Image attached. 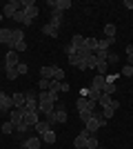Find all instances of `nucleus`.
Wrapping results in <instances>:
<instances>
[{"instance_id": "30", "label": "nucleus", "mask_w": 133, "mask_h": 149, "mask_svg": "<svg viewBox=\"0 0 133 149\" xmlns=\"http://www.w3.org/2000/svg\"><path fill=\"white\" fill-rule=\"evenodd\" d=\"M16 131V127H13V123L11 120H7L5 125H2V134H13Z\"/></svg>"}, {"instance_id": "8", "label": "nucleus", "mask_w": 133, "mask_h": 149, "mask_svg": "<svg viewBox=\"0 0 133 149\" xmlns=\"http://www.w3.org/2000/svg\"><path fill=\"white\" fill-rule=\"evenodd\" d=\"M25 111H38V96L36 93H27V102H25Z\"/></svg>"}, {"instance_id": "33", "label": "nucleus", "mask_w": 133, "mask_h": 149, "mask_svg": "<svg viewBox=\"0 0 133 149\" xmlns=\"http://www.w3.org/2000/svg\"><path fill=\"white\" fill-rule=\"evenodd\" d=\"M111 100H113V98H111V96H107V93H102V96H100V100H98V102H100L102 107H107V105H111Z\"/></svg>"}, {"instance_id": "20", "label": "nucleus", "mask_w": 133, "mask_h": 149, "mask_svg": "<svg viewBox=\"0 0 133 149\" xmlns=\"http://www.w3.org/2000/svg\"><path fill=\"white\" fill-rule=\"evenodd\" d=\"M40 140H44V143H49V145H53V143L58 140V138H56V131H51V127H49L44 134H40Z\"/></svg>"}, {"instance_id": "32", "label": "nucleus", "mask_w": 133, "mask_h": 149, "mask_svg": "<svg viewBox=\"0 0 133 149\" xmlns=\"http://www.w3.org/2000/svg\"><path fill=\"white\" fill-rule=\"evenodd\" d=\"M104 33L107 38H115V25H104Z\"/></svg>"}, {"instance_id": "13", "label": "nucleus", "mask_w": 133, "mask_h": 149, "mask_svg": "<svg viewBox=\"0 0 133 149\" xmlns=\"http://www.w3.org/2000/svg\"><path fill=\"white\" fill-rule=\"evenodd\" d=\"M38 111H27L25 113V120H22V123L27 125V127H29V129H31V127H36V123H38Z\"/></svg>"}, {"instance_id": "49", "label": "nucleus", "mask_w": 133, "mask_h": 149, "mask_svg": "<svg viewBox=\"0 0 133 149\" xmlns=\"http://www.w3.org/2000/svg\"><path fill=\"white\" fill-rule=\"evenodd\" d=\"M131 11H133V9H131Z\"/></svg>"}, {"instance_id": "41", "label": "nucleus", "mask_w": 133, "mask_h": 149, "mask_svg": "<svg viewBox=\"0 0 133 149\" xmlns=\"http://www.w3.org/2000/svg\"><path fill=\"white\" fill-rule=\"evenodd\" d=\"M107 62H113V65H115V62H120V58L115 56V54H111V51H109V58H107Z\"/></svg>"}, {"instance_id": "9", "label": "nucleus", "mask_w": 133, "mask_h": 149, "mask_svg": "<svg viewBox=\"0 0 133 149\" xmlns=\"http://www.w3.org/2000/svg\"><path fill=\"white\" fill-rule=\"evenodd\" d=\"M11 109H13L11 96H7L5 91H0V111H11Z\"/></svg>"}, {"instance_id": "17", "label": "nucleus", "mask_w": 133, "mask_h": 149, "mask_svg": "<svg viewBox=\"0 0 133 149\" xmlns=\"http://www.w3.org/2000/svg\"><path fill=\"white\" fill-rule=\"evenodd\" d=\"M49 25H53L56 29H60V25H62V11H51V20H49Z\"/></svg>"}, {"instance_id": "10", "label": "nucleus", "mask_w": 133, "mask_h": 149, "mask_svg": "<svg viewBox=\"0 0 133 149\" xmlns=\"http://www.w3.org/2000/svg\"><path fill=\"white\" fill-rule=\"evenodd\" d=\"M47 5L53 7L56 11H67L71 7V0H47Z\"/></svg>"}, {"instance_id": "37", "label": "nucleus", "mask_w": 133, "mask_h": 149, "mask_svg": "<svg viewBox=\"0 0 133 149\" xmlns=\"http://www.w3.org/2000/svg\"><path fill=\"white\" fill-rule=\"evenodd\" d=\"M49 82H51V80H44V78H40V80H38V87L42 89V91H49Z\"/></svg>"}, {"instance_id": "16", "label": "nucleus", "mask_w": 133, "mask_h": 149, "mask_svg": "<svg viewBox=\"0 0 133 149\" xmlns=\"http://www.w3.org/2000/svg\"><path fill=\"white\" fill-rule=\"evenodd\" d=\"M40 143H42V140H40L38 136H31V138H27L25 143H22V147L25 149H40Z\"/></svg>"}, {"instance_id": "1", "label": "nucleus", "mask_w": 133, "mask_h": 149, "mask_svg": "<svg viewBox=\"0 0 133 149\" xmlns=\"http://www.w3.org/2000/svg\"><path fill=\"white\" fill-rule=\"evenodd\" d=\"M56 102H58V93H53V91H40L38 93V111L40 113L49 116L56 109Z\"/></svg>"}, {"instance_id": "12", "label": "nucleus", "mask_w": 133, "mask_h": 149, "mask_svg": "<svg viewBox=\"0 0 133 149\" xmlns=\"http://www.w3.org/2000/svg\"><path fill=\"white\" fill-rule=\"evenodd\" d=\"M11 100H13V109H25V102H27V93H13L11 96Z\"/></svg>"}, {"instance_id": "35", "label": "nucleus", "mask_w": 133, "mask_h": 149, "mask_svg": "<svg viewBox=\"0 0 133 149\" xmlns=\"http://www.w3.org/2000/svg\"><path fill=\"white\" fill-rule=\"evenodd\" d=\"M95 58H98V60H107V58H109V51L98 49V51H95Z\"/></svg>"}, {"instance_id": "43", "label": "nucleus", "mask_w": 133, "mask_h": 149, "mask_svg": "<svg viewBox=\"0 0 133 149\" xmlns=\"http://www.w3.org/2000/svg\"><path fill=\"white\" fill-rule=\"evenodd\" d=\"M60 91L67 93V91H69V85H67V82H60Z\"/></svg>"}, {"instance_id": "25", "label": "nucleus", "mask_w": 133, "mask_h": 149, "mask_svg": "<svg viewBox=\"0 0 133 149\" xmlns=\"http://www.w3.org/2000/svg\"><path fill=\"white\" fill-rule=\"evenodd\" d=\"M42 33H47V36H51V38H58V29L53 25H49V22L42 27Z\"/></svg>"}, {"instance_id": "4", "label": "nucleus", "mask_w": 133, "mask_h": 149, "mask_svg": "<svg viewBox=\"0 0 133 149\" xmlns=\"http://www.w3.org/2000/svg\"><path fill=\"white\" fill-rule=\"evenodd\" d=\"M22 2V9H25V13H27V18H38V13H40V9L36 7V2L33 0H20Z\"/></svg>"}, {"instance_id": "36", "label": "nucleus", "mask_w": 133, "mask_h": 149, "mask_svg": "<svg viewBox=\"0 0 133 149\" xmlns=\"http://www.w3.org/2000/svg\"><path fill=\"white\" fill-rule=\"evenodd\" d=\"M16 71H18V76H25V74H27V71H29V67H27L25 62H20L18 67H16Z\"/></svg>"}, {"instance_id": "40", "label": "nucleus", "mask_w": 133, "mask_h": 149, "mask_svg": "<svg viewBox=\"0 0 133 149\" xmlns=\"http://www.w3.org/2000/svg\"><path fill=\"white\" fill-rule=\"evenodd\" d=\"M118 78H120L118 74H107V76H104V80H107V82H115Z\"/></svg>"}, {"instance_id": "42", "label": "nucleus", "mask_w": 133, "mask_h": 149, "mask_svg": "<svg viewBox=\"0 0 133 149\" xmlns=\"http://www.w3.org/2000/svg\"><path fill=\"white\" fill-rule=\"evenodd\" d=\"M73 51H76V49H73V47H71V45H67V47H64V54H67V56H71V54H73Z\"/></svg>"}, {"instance_id": "38", "label": "nucleus", "mask_w": 133, "mask_h": 149, "mask_svg": "<svg viewBox=\"0 0 133 149\" xmlns=\"http://www.w3.org/2000/svg\"><path fill=\"white\" fill-rule=\"evenodd\" d=\"M5 74H7L9 80H16V78H18V71H16V69H5Z\"/></svg>"}, {"instance_id": "44", "label": "nucleus", "mask_w": 133, "mask_h": 149, "mask_svg": "<svg viewBox=\"0 0 133 149\" xmlns=\"http://www.w3.org/2000/svg\"><path fill=\"white\" fill-rule=\"evenodd\" d=\"M127 65H131V67H133V54H127Z\"/></svg>"}, {"instance_id": "5", "label": "nucleus", "mask_w": 133, "mask_h": 149, "mask_svg": "<svg viewBox=\"0 0 133 149\" xmlns=\"http://www.w3.org/2000/svg\"><path fill=\"white\" fill-rule=\"evenodd\" d=\"M18 65H20V56L13 49H9L7 56H5V69H16Z\"/></svg>"}, {"instance_id": "45", "label": "nucleus", "mask_w": 133, "mask_h": 149, "mask_svg": "<svg viewBox=\"0 0 133 149\" xmlns=\"http://www.w3.org/2000/svg\"><path fill=\"white\" fill-rule=\"evenodd\" d=\"M122 5H124V7H129V9H133V0H124Z\"/></svg>"}, {"instance_id": "23", "label": "nucleus", "mask_w": 133, "mask_h": 149, "mask_svg": "<svg viewBox=\"0 0 133 149\" xmlns=\"http://www.w3.org/2000/svg\"><path fill=\"white\" fill-rule=\"evenodd\" d=\"M40 76L44 80H53V67H40Z\"/></svg>"}, {"instance_id": "2", "label": "nucleus", "mask_w": 133, "mask_h": 149, "mask_svg": "<svg viewBox=\"0 0 133 149\" xmlns=\"http://www.w3.org/2000/svg\"><path fill=\"white\" fill-rule=\"evenodd\" d=\"M104 125H107V118H104L102 113H95V111H93V116L84 123V129H87L91 136H95V131H100Z\"/></svg>"}, {"instance_id": "29", "label": "nucleus", "mask_w": 133, "mask_h": 149, "mask_svg": "<svg viewBox=\"0 0 133 149\" xmlns=\"http://www.w3.org/2000/svg\"><path fill=\"white\" fill-rule=\"evenodd\" d=\"M62 78H64V71H62L60 67H53V80L62 82Z\"/></svg>"}, {"instance_id": "24", "label": "nucleus", "mask_w": 133, "mask_h": 149, "mask_svg": "<svg viewBox=\"0 0 133 149\" xmlns=\"http://www.w3.org/2000/svg\"><path fill=\"white\" fill-rule=\"evenodd\" d=\"M98 76H107V71H109V62L107 60H98Z\"/></svg>"}, {"instance_id": "6", "label": "nucleus", "mask_w": 133, "mask_h": 149, "mask_svg": "<svg viewBox=\"0 0 133 149\" xmlns=\"http://www.w3.org/2000/svg\"><path fill=\"white\" fill-rule=\"evenodd\" d=\"M18 9H22V2L20 0H11V2H7L5 9H2V16H7V18H13V13L18 11Z\"/></svg>"}, {"instance_id": "21", "label": "nucleus", "mask_w": 133, "mask_h": 149, "mask_svg": "<svg viewBox=\"0 0 133 149\" xmlns=\"http://www.w3.org/2000/svg\"><path fill=\"white\" fill-rule=\"evenodd\" d=\"M0 42L11 45V29H0Z\"/></svg>"}, {"instance_id": "39", "label": "nucleus", "mask_w": 133, "mask_h": 149, "mask_svg": "<svg viewBox=\"0 0 133 149\" xmlns=\"http://www.w3.org/2000/svg\"><path fill=\"white\" fill-rule=\"evenodd\" d=\"M122 76H127V78L133 76V67H131V65H124V67H122Z\"/></svg>"}, {"instance_id": "11", "label": "nucleus", "mask_w": 133, "mask_h": 149, "mask_svg": "<svg viewBox=\"0 0 133 149\" xmlns=\"http://www.w3.org/2000/svg\"><path fill=\"white\" fill-rule=\"evenodd\" d=\"M89 136H91V134H89L87 129H84V131H80V134L76 136V140H73V147H76V149H84V147H87Z\"/></svg>"}, {"instance_id": "28", "label": "nucleus", "mask_w": 133, "mask_h": 149, "mask_svg": "<svg viewBox=\"0 0 133 149\" xmlns=\"http://www.w3.org/2000/svg\"><path fill=\"white\" fill-rule=\"evenodd\" d=\"M98 147H100L98 138H95V136H89V140H87V147H84V149H98Z\"/></svg>"}, {"instance_id": "14", "label": "nucleus", "mask_w": 133, "mask_h": 149, "mask_svg": "<svg viewBox=\"0 0 133 149\" xmlns=\"http://www.w3.org/2000/svg\"><path fill=\"white\" fill-rule=\"evenodd\" d=\"M18 42H25V33H22V29H11V45H9V49Z\"/></svg>"}, {"instance_id": "34", "label": "nucleus", "mask_w": 133, "mask_h": 149, "mask_svg": "<svg viewBox=\"0 0 133 149\" xmlns=\"http://www.w3.org/2000/svg\"><path fill=\"white\" fill-rule=\"evenodd\" d=\"M49 91L60 93V82H58V80H51V82H49Z\"/></svg>"}, {"instance_id": "48", "label": "nucleus", "mask_w": 133, "mask_h": 149, "mask_svg": "<svg viewBox=\"0 0 133 149\" xmlns=\"http://www.w3.org/2000/svg\"><path fill=\"white\" fill-rule=\"evenodd\" d=\"M98 149H104V147H98Z\"/></svg>"}, {"instance_id": "15", "label": "nucleus", "mask_w": 133, "mask_h": 149, "mask_svg": "<svg viewBox=\"0 0 133 149\" xmlns=\"http://www.w3.org/2000/svg\"><path fill=\"white\" fill-rule=\"evenodd\" d=\"M25 109H13V113H11V118H9V120H11V123H13V127H18V125L20 123H22V120H25Z\"/></svg>"}, {"instance_id": "22", "label": "nucleus", "mask_w": 133, "mask_h": 149, "mask_svg": "<svg viewBox=\"0 0 133 149\" xmlns=\"http://www.w3.org/2000/svg\"><path fill=\"white\" fill-rule=\"evenodd\" d=\"M115 42V38H104V40H98V49H104L109 51V47Z\"/></svg>"}, {"instance_id": "7", "label": "nucleus", "mask_w": 133, "mask_h": 149, "mask_svg": "<svg viewBox=\"0 0 133 149\" xmlns=\"http://www.w3.org/2000/svg\"><path fill=\"white\" fill-rule=\"evenodd\" d=\"M118 109H120V102H118V100H111V105L102 107V116L109 120V118H113V116H115V111H118Z\"/></svg>"}, {"instance_id": "18", "label": "nucleus", "mask_w": 133, "mask_h": 149, "mask_svg": "<svg viewBox=\"0 0 133 149\" xmlns=\"http://www.w3.org/2000/svg\"><path fill=\"white\" fill-rule=\"evenodd\" d=\"M104 85H107L104 76H95L93 80H91V89H95V91H102V89H104Z\"/></svg>"}, {"instance_id": "47", "label": "nucleus", "mask_w": 133, "mask_h": 149, "mask_svg": "<svg viewBox=\"0 0 133 149\" xmlns=\"http://www.w3.org/2000/svg\"><path fill=\"white\" fill-rule=\"evenodd\" d=\"M0 20H2V11H0Z\"/></svg>"}, {"instance_id": "46", "label": "nucleus", "mask_w": 133, "mask_h": 149, "mask_svg": "<svg viewBox=\"0 0 133 149\" xmlns=\"http://www.w3.org/2000/svg\"><path fill=\"white\" fill-rule=\"evenodd\" d=\"M127 54H133V45H129V47H127Z\"/></svg>"}, {"instance_id": "31", "label": "nucleus", "mask_w": 133, "mask_h": 149, "mask_svg": "<svg viewBox=\"0 0 133 149\" xmlns=\"http://www.w3.org/2000/svg\"><path fill=\"white\" fill-rule=\"evenodd\" d=\"M78 113H80V120H82V123H87V120L93 116V111H91V109H82V111H78Z\"/></svg>"}, {"instance_id": "19", "label": "nucleus", "mask_w": 133, "mask_h": 149, "mask_svg": "<svg viewBox=\"0 0 133 149\" xmlns=\"http://www.w3.org/2000/svg\"><path fill=\"white\" fill-rule=\"evenodd\" d=\"M69 45H71L76 51H80V49H84V38L80 36V33H76V36L71 38V42H69Z\"/></svg>"}, {"instance_id": "26", "label": "nucleus", "mask_w": 133, "mask_h": 149, "mask_svg": "<svg viewBox=\"0 0 133 149\" xmlns=\"http://www.w3.org/2000/svg\"><path fill=\"white\" fill-rule=\"evenodd\" d=\"M49 127H51V125L47 123V120H38V123H36V127H33V129L38 131V134H44V131L49 129Z\"/></svg>"}, {"instance_id": "3", "label": "nucleus", "mask_w": 133, "mask_h": 149, "mask_svg": "<svg viewBox=\"0 0 133 149\" xmlns=\"http://www.w3.org/2000/svg\"><path fill=\"white\" fill-rule=\"evenodd\" d=\"M67 120H69V113L64 111L62 105H58V102H56V109L47 116V123H49V125H62V123H67Z\"/></svg>"}, {"instance_id": "27", "label": "nucleus", "mask_w": 133, "mask_h": 149, "mask_svg": "<svg viewBox=\"0 0 133 149\" xmlns=\"http://www.w3.org/2000/svg\"><path fill=\"white\" fill-rule=\"evenodd\" d=\"M115 91H118V89H115V82H107L104 89H102V93H107V96H113Z\"/></svg>"}]
</instances>
